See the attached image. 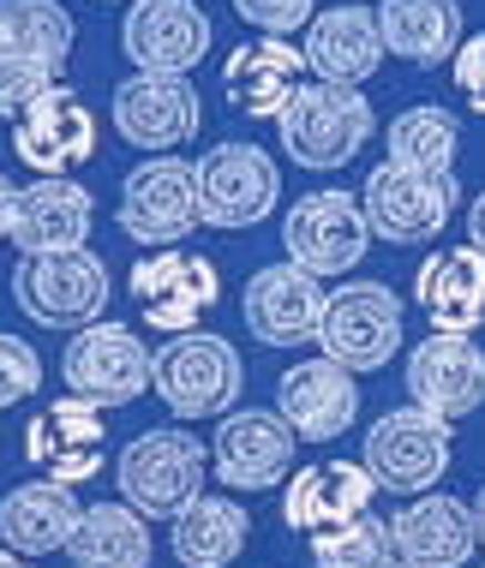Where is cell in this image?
Returning <instances> with one entry per match:
<instances>
[{"mask_svg": "<svg viewBox=\"0 0 485 568\" xmlns=\"http://www.w3.org/2000/svg\"><path fill=\"white\" fill-rule=\"evenodd\" d=\"M90 227H97V197H90L72 174H37L19 186L12 204V245L24 257L42 252H84Z\"/></svg>", "mask_w": 485, "mask_h": 568, "instance_id": "21", "label": "cell"}, {"mask_svg": "<svg viewBox=\"0 0 485 568\" xmlns=\"http://www.w3.org/2000/svg\"><path fill=\"white\" fill-rule=\"evenodd\" d=\"M467 509H474V532H479V545H485V485H479V497L467 503Z\"/></svg>", "mask_w": 485, "mask_h": 568, "instance_id": "40", "label": "cell"}, {"mask_svg": "<svg viewBox=\"0 0 485 568\" xmlns=\"http://www.w3.org/2000/svg\"><path fill=\"white\" fill-rule=\"evenodd\" d=\"M449 460H456V425L432 419L420 407H390L360 449V467L372 473V485L396 490V497H426L449 473Z\"/></svg>", "mask_w": 485, "mask_h": 568, "instance_id": "7", "label": "cell"}, {"mask_svg": "<svg viewBox=\"0 0 485 568\" xmlns=\"http://www.w3.org/2000/svg\"><path fill=\"white\" fill-rule=\"evenodd\" d=\"M192 186H199V227L246 234L282 204V168L264 144L229 138L192 162Z\"/></svg>", "mask_w": 485, "mask_h": 568, "instance_id": "5", "label": "cell"}, {"mask_svg": "<svg viewBox=\"0 0 485 568\" xmlns=\"http://www.w3.org/2000/svg\"><path fill=\"white\" fill-rule=\"evenodd\" d=\"M276 419L294 432L300 443H336L347 425L360 419V383L354 372L317 359H300L276 377Z\"/></svg>", "mask_w": 485, "mask_h": 568, "instance_id": "20", "label": "cell"}, {"mask_svg": "<svg viewBox=\"0 0 485 568\" xmlns=\"http://www.w3.org/2000/svg\"><path fill=\"white\" fill-rule=\"evenodd\" d=\"M317 347L342 372H384L402 353V294L384 282H347L324 300Z\"/></svg>", "mask_w": 485, "mask_h": 568, "instance_id": "8", "label": "cell"}, {"mask_svg": "<svg viewBox=\"0 0 485 568\" xmlns=\"http://www.w3.org/2000/svg\"><path fill=\"white\" fill-rule=\"evenodd\" d=\"M0 568H30V562L19 557V550H7V545H0Z\"/></svg>", "mask_w": 485, "mask_h": 568, "instance_id": "41", "label": "cell"}, {"mask_svg": "<svg viewBox=\"0 0 485 568\" xmlns=\"http://www.w3.org/2000/svg\"><path fill=\"white\" fill-rule=\"evenodd\" d=\"M84 503L72 497V485L54 479H24L0 497V545L19 550V557H49V550H67L72 527H79Z\"/></svg>", "mask_w": 485, "mask_h": 568, "instance_id": "27", "label": "cell"}, {"mask_svg": "<svg viewBox=\"0 0 485 568\" xmlns=\"http://www.w3.org/2000/svg\"><path fill=\"white\" fill-rule=\"evenodd\" d=\"M407 395L420 413L456 425L467 413L485 407V353L474 335H426L407 353Z\"/></svg>", "mask_w": 485, "mask_h": 568, "instance_id": "17", "label": "cell"}, {"mask_svg": "<svg viewBox=\"0 0 485 568\" xmlns=\"http://www.w3.org/2000/svg\"><path fill=\"white\" fill-rule=\"evenodd\" d=\"M324 282L306 275L300 264H264L240 294V317H246L252 342L264 347H306L317 342V324H324Z\"/></svg>", "mask_w": 485, "mask_h": 568, "instance_id": "16", "label": "cell"}, {"mask_svg": "<svg viewBox=\"0 0 485 568\" xmlns=\"http://www.w3.org/2000/svg\"><path fill=\"white\" fill-rule=\"evenodd\" d=\"M390 545H396V562L407 568H467L479 550L474 509L462 497H444V490L407 497V509L390 520Z\"/></svg>", "mask_w": 485, "mask_h": 568, "instance_id": "23", "label": "cell"}, {"mask_svg": "<svg viewBox=\"0 0 485 568\" xmlns=\"http://www.w3.org/2000/svg\"><path fill=\"white\" fill-rule=\"evenodd\" d=\"M150 389L162 395V407L174 419H222L240 407L246 389V365L240 347L216 329H186L169 335V347L150 353Z\"/></svg>", "mask_w": 485, "mask_h": 568, "instance_id": "2", "label": "cell"}, {"mask_svg": "<svg viewBox=\"0 0 485 568\" xmlns=\"http://www.w3.org/2000/svg\"><path fill=\"white\" fill-rule=\"evenodd\" d=\"M42 389V359L24 335H0V413Z\"/></svg>", "mask_w": 485, "mask_h": 568, "instance_id": "34", "label": "cell"}, {"mask_svg": "<svg viewBox=\"0 0 485 568\" xmlns=\"http://www.w3.org/2000/svg\"><path fill=\"white\" fill-rule=\"evenodd\" d=\"M127 287H132V305H139V317L150 329L186 335V329H199V317L222 300V270L210 264L204 252H174L169 245V252L139 257L127 275Z\"/></svg>", "mask_w": 485, "mask_h": 568, "instance_id": "13", "label": "cell"}, {"mask_svg": "<svg viewBox=\"0 0 485 568\" xmlns=\"http://www.w3.org/2000/svg\"><path fill=\"white\" fill-rule=\"evenodd\" d=\"M390 568H407V562H390Z\"/></svg>", "mask_w": 485, "mask_h": 568, "instance_id": "43", "label": "cell"}, {"mask_svg": "<svg viewBox=\"0 0 485 568\" xmlns=\"http://www.w3.org/2000/svg\"><path fill=\"white\" fill-rule=\"evenodd\" d=\"M114 132L127 138L132 150H150V156H169V150L192 144L204 126V102L192 79H150V72H132L127 84H114Z\"/></svg>", "mask_w": 485, "mask_h": 568, "instance_id": "15", "label": "cell"}, {"mask_svg": "<svg viewBox=\"0 0 485 568\" xmlns=\"http://www.w3.org/2000/svg\"><path fill=\"white\" fill-rule=\"evenodd\" d=\"M456 174H414L396 162H377L360 186V216H366L372 240L384 245H432L456 216Z\"/></svg>", "mask_w": 485, "mask_h": 568, "instance_id": "6", "label": "cell"}, {"mask_svg": "<svg viewBox=\"0 0 485 568\" xmlns=\"http://www.w3.org/2000/svg\"><path fill=\"white\" fill-rule=\"evenodd\" d=\"M390 144V162L396 168H414V174H456V156H462V120L437 102H414L390 120L384 132Z\"/></svg>", "mask_w": 485, "mask_h": 568, "instance_id": "32", "label": "cell"}, {"mask_svg": "<svg viewBox=\"0 0 485 568\" xmlns=\"http://www.w3.org/2000/svg\"><path fill=\"white\" fill-rule=\"evenodd\" d=\"M216 42V24L199 0H132L120 19V54L150 79H192Z\"/></svg>", "mask_w": 485, "mask_h": 568, "instance_id": "11", "label": "cell"}, {"mask_svg": "<svg viewBox=\"0 0 485 568\" xmlns=\"http://www.w3.org/2000/svg\"><path fill=\"white\" fill-rule=\"evenodd\" d=\"M234 12H240V24L257 30V37H287L294 42V30L312 24L317 0H234Z\"/></svg>", "mask_w": 485, "mask_h": 568, "instance_id": "35", "label": "cell"}, {"mask_svg": "<svg viewBox=\"0 0 485 568\" xmlns=\"http://www.w3.org/2000/svg\"><path fill=\"white\" fill-rule=\"evenodd\" d=\"M114 300V282H109V264L102 252H42V257H19L12 270V305L42 329H90L102 324Z\"/></svg>", "mask_w": 485, "mask_h": 568, "instance_id": "4", "label": "cell"}, {"mask_svg": "<svg viewBox=\"0 0 485 568\" xmlns=\"http://www.w3.org/2000/svg\"><path fill=\"white\" fill-rule=\"evenodd\" d=\"M377 37H384V54L407 67H444L462 49V7L456 0H384Z\"/></svg>", "mask_w": 485, "mask_h": 568, "instance_id": "28", "label": "cell"}, {"mask_svg": "<svg viewBox=\"0 0 485 568\" xmlns=\"http://www.w3.org/2000/svg\"><path fill=\"white\" fill-rule=\"evenodd\" d=\"M306 72L317 84H347L360 90L384 67V37H377V12L372 7H330V12H312L306 24Z\"/></svg>", "mask_w": 485, "mask_h": 568, "instance_id": "24", "label": "cell"}, {"mask_svg": "<svg viewBox=\"0 0 485 568\" xmlns=\"http://www.w3.org/2000/svg\"><path fill=\"white\" fill-rule=\"evenodd\" d=\"M467 245H474V252L485 257V192L474 197V204H467Z\"/></svg>", "mask_w": 485, "mask_h": 568, "instance_id": "38", "label": "cell"}, {"mask_svg": "<svg viewBox=\"0 0 485 568\" xmlns=\"http://www.w3.org/2000/svg\"><path fill=\"white\" fill-rule=\"evenodd\" d=\"M372 245V227L360 216V197L342 192V186H324V192H306L287 204V222H282V252L287 264H300L306 275H347L360 270Z\"/></svg>", "mask_w": 485, "mask_h": 568, "instance_id": "10", "label": "cell"}, {"mask_svg": "<svg viewBox=\"0 0 485 568\" xmlns=\"http://www.w3.org/2000/svg\"><path fill=\"white\" fill-rule=\"evenodd\" d=\"M294 449L300 437L276 419V407H234L210 437V473L229 490H276L287 485Z\"/></svg>", "mask_w": 485, "mask_h": 568, "instance_id": "14", "label": "cell"}, {"mask_svg": "<svg viewBox=\"0 0 485 568\" xmlns=\"http://www.w3.org/2000/svg\"><path fill=\"white\" fill-rule=\"evenodd\" d=\"M390 562H396V545H390V527L377 515L312 532V568H390Z\"/></svg>", "mask_w": 485, "mask_h": 568, "instance_id": "33", "label": "cell"}, {"mask_svg": "<svg viewBox=\"0 0 485 568\" xmlns=\"http://www.w3.org/2000/svg\"><path fill=\"white\" fill-rule=\"evenodd\" d=\"M12 156L37 174H72L97 156V120L72 84H54L12 120Z\"/></svg>", "mask_w": 485, "mask_h": 568, "instance_id": "19", "label": "cell"}, {"mask_svg": "<svg viewBox=\"0 0 485 568\" xmlns=\"http://www.w3.org/2000/svg\"><path fill=\"white\" fill-rule=\"evenodd\" d=\"M252 539V515L234 497H199L169 520V545L180 568H229Z\"/></svg>", "mask_w": 485, "mask_h": 568, "instance_id": "29", "label": "cell"}, {"mask_svg": "<svg viewBox=\"0 0 485 568\" xmlns=\"http://www.w3.org/2000/svg\"><path fill=\"white\" fill-rule=\"evenodd\" d=\"M114 222L127 240L150 245V252H169L199 227V186H192V162L186 156H144L120 180V204Z\"/></svg>", "mask_w": 485, "mask_h": 568, "instance_id": "9", "label": "cell"}, {"mask_svg": "<svg viewBox=\"0 0 485 568\" xmlns=\"http://www.w3.org/2000/svg\"><path fill=\"white\" fill-rule=\"evenodd\" d=\"M414 305L432 317L437 335H474L485 324V257L474 245L432 252L414 275Z\"/></svg>", "mask_w": 485, "mask_h": 568, "instance_id": "26", "label": "cell"}, {"mask_svg": "<svg viewBox=\"0 0 485 568\" xmlns=\"http://www.w3.org/2000/svg\"><path fill=\"white\" fill-rule=\"evenodd\" d=\"M204 479H210V443L180 432V425L139 432L114 460L120 503L144 520H174L186 503L204 497Z\"/></svg>", "mask_w": 485, "mask_h": 568, "instance_id": "3", "label": "cell"}, {"mask_svg": "<svg viewBox=\"0 0 485 568\" xmlns=\"http://www.w3.org/2000/svg\"><path fill=\"white\" fill-rule=\"evenodd\" d=\"M102 443H109V425H102V407L79 402V395H60L24 425V460L54 485H84L102 473Z\"/></svg>", "mask_w": 485, "mask_h": 568, "instance_id": "18", "label": "cell"}, {"mask_svg": "<svg viewBox=\"0 0 485 568\" xmlns=\"http://www.w3.org/2000/svg\"><path fill=\"white\" fill-rule=\"evenodd\" d=\"M449 79H456V97L474 114H485V30L479 37H462V49L449 54Z\"/></svg>", "mask_w": 485, "mask_h": 568, "instance_id": "37", "label": "cell"}, {"mask_svg": "<svg viewBox=\"0 0 485 568\" xmlns=\"http://www.w3.org/2000/svg\"><path fill=\"white\" fill-rule=\"evenodd\" d=\"M60 79L42 67H24V60H0V120H19L37 97H49Z\"/></svg>", "mask_w": 485, "mask_h": 568, "instance_id": "36", "label": "cell"}, {"mask_svg": "<svg viewBox=\"0 0 485 568\" xmlns=\"http://www.w3.org/2000/svg\"><path fill=\"white\" fill-rule=\"evenodd\" d=\"M377 114L366 102V90H347V84H300L294 97L282 102L276 114V138H282V156L294 168H312V174H336L372 144Z\"/></svg>", "mask_w": 485, "mask_h": 568, "instance_id": "1", "label": "cell"}, {"mask_svg": "<svg viewBox=\"0 0 485 568\" xmlns=\"http://www.w3.org/2000/svg\"><path fill=\"white\" fill-rule=\"evenodd\" d=\"M102 7H120V0H102ZM127 7H132V0H127Z\"/></svg>", "mask_w": 485, "mask_h": 568, "instance_id": "42", "label": "cell"}, {"mask_svg": "<svg viewBox=\"0 0 485 568\" xmlns=\"http://www.w3.org/2000/svg\"><path fill=\"white\" fill-rule=\"evenodd\" d=\"M60 377H67V389L79 402L102 407V413L132 407L150 389V347L127 324H90L60 353Z\"/></svg>", "mask_w": 485, "mask_h": 568, "instance_id": "12", "label": "cell"}, {"mask_svg": "<svg viewBox=\"0 0 485 568\" xmlns=\"http://www.w3.org/2000/svg\"><path fill=\"white\" fill-rule=\"evenodd\" d=\"M372 473L360 460H312V467L287 473V490H282V527L287 532H330L342 520H360L372 515Z\"/></svg>", "mask_w": 485, "mask_h": 568, "instance_id": "22", "label": "cell"}, {"mask_svg": "<svg viewBox=\"0 0 485 568\" xmlns=\"http://www.w3.org/2000/svg\"><path fill=\"white\" fill-rule=\"evenodd\" d=\"M72 568H150V520L127 503H90L67 539Z\"/></svg>", "mask_w": 485, "mask_h": 568, "instance_id": "31", "label": "cell"}, {"mask_svg": "<svg viewBox=\"0 0 485 568\" xmlns=\"http://www.w3.org/2000/svg\"><path fill=\"white\" fill-rule=\"evenodd\" d=\"M79 24L60 0H0V60H24L42 72H67Z\"/></svg>", "mask_w": 485, "mask_h": 568, "instance_id": "30", "label": "cell"}, {"mask_svg": "<svg viewBox=\"0 0 485 568\" xmlns=\"http://www.w3.org/2000/svg\"><path fill=\"white\" fill-rule=\"evenodd\" d=\"M306 84V54L287 37H257L240 42V49L222 60V97H229L234 114L252 120H276L282 102Z\"/></svg>", "mask_w": 485, "mask_h": 568, "instance_id": "25", "label": "cell"}, {"mask_svg": "<svg viewBox=\"0 0 485 568\" xmlns=\"http://www.w3.org/2000/svg\"><path fill=\"white\" fill-rule=\"evenodd\" d=\"M12 204H19V186L0 174V240H12Z\"/></svg>", "mask_w": 485, "mask_h": 568, "instance_id": "39", "label": "cell"}]
</instances>
